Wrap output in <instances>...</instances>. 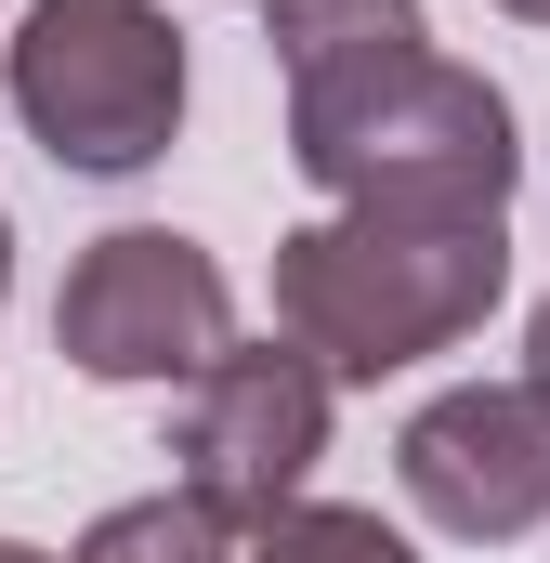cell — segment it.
<instances>
[{
    "label": "cell",
    "instance_id": "4",
    "mask_svg": "<svg viewBox=\"0 0 550 563\" xmlns=\"http://www.w3.org/2000/svg\"><path fill=\"white\" fill-rule=\"evenodd\" d=\"M237 341V288L197 236L170 223H119L92 236L66 288H53V354L79 380H197L210 354Z\"/></svg>",
    "mask_w": 550,
    "mask_h": 563
},
{
    "label": "cell",
    "instance_id": "5",
    "mask_svg": "<svg viewBox=\"0 0 550 563\" xmlns=\"http://www.w3.org/2000/svg\"><path fill=\"white\" fill-rule=\"evenodd\" d=\"M170 459H184V498L210 525H275L301 498V472L328 459V367L288 354V341H223L197 380H170Z\"/></svg>",
    "mask_w": 550,
    "mask_h": 563
},
{
    "label": "cell",
    "instance_id": "7",
    "mask_svg": "<svg viewBox=\"0 0 550 563\" xmlns=\"http://www.w3.org/2000/svg\"><path fill=\"white\" fill-rule=\"evenodd\" d=\"M263 40H275V66H288V106L301 92H354V79L432 53L419 0H263Z\"/></svg>",
    "mask_w": 550,
    "mask_h": 563
},
{
    "label": "cell",
    "instance_id": "6",
    "mask_svg": "<svg viewBox=\"0 0 550 563\" xmlns=\"http://www.w3.org/2000/svg\"><path fill=\"white\" fill-rule=\"evenodd\" d=\"M394 485L446 538H525L550 525V407L525 380H459L394 432Z\"/></svg>",
    "mask_w": 550,
    "mask_h": 563
},
{
    "label": "cell",
    "instance_id": "12",
    "mask_svg": "<svg viewBox=\"0 0 550 563\" xmlns=\"http://www.w3.org/2000/svg\"><path fill=\"white\" fill-rule=\"evenodd\" d=\"M0 563H53V551H26V538H0Z\"/></svg>",
    "mask_w": 550,
    "mask_h": 563
},
{
    "label": "cell",
    "instance_id": "2",
    "mask_svg": "<svg viewBox=\"0 0 550 563\" xmlns=\"http://www.w3.org/2000/svg\"><path fill=\"white\" fill-rule=\"evenodd\" d=\"M288 157L341 197V210H394V223H498L512 210V92L446 66V53H407L354 92H301L288 106Z\"/></svg>",
    "mask_w": 550,
    "mask_h": 563
},
{
    "label": "cell",
    "instance_id": "10",
    "mask_svg": "<svg viewBox=\"0 0 550 563\" xmlns=\"http://www.w3.org/2000/svg\"><path fill=\"white\" fill-rule=\"evenodd\" d=\"M525 394L550 407V301H538V328H525Z\"/></svg>",
    "mask_w": 550,
    "mask_h": 563
},
{
    "label": "cell",
    "instance_id": "9",
    "mask_svg": "<svg viewBox=\"0 0 550 563\" xmlns=\"http://www.w3.org/2000/svg\"><path fill=\"white\" fill-rule=\"evenodd\" d=\"M66 563H237V551H223V525H210V511L170 485V498H132V511H106V525H92Z\"/></svg>",
    "mask_w": 550,
    "mask_h": 563
},
{
    "label": "cell",
    "instance_id": "1",
    "mask_svg": "<svg viewBox=\"0 0 550 563\" xmlns=\"http://www.w3.org/2000/svg\"><path fill=\"white\" fill-rule=\"evenodd\" d=\"M512 288L498 223H394V210H328L275 236V341L315 354L328 380H394L419 354L472 341Z\"/></svg>",
    "mask_w": 550,
    "mask_h": 563
},
{
    "label": "cell",
    "instance_id": "13",
    "mask_svg": "<svg viewBox=\"0 0 550 563\" xmlns=\"http://www.w3.org/2000/svg\"><path fill=\"white\" fill-rule=\"evenodd\" d=\"M0 288H13V223H0Z\"/></svg>",
    "mask_w": 550,
    "mask_h": 563
},
{
    "label": "cell",
    "instance_id": "3",
    "mask_svg": "<svg viewBox=\"0 0 550 563\" xmlns=\"http://www.w3.org/2000/svg\"><path fill=\"white\" fill-rule=\"evenodd\" d=\"M13 119L66 170H144L184 132V26L157 0H26L13 26Z\"/></svg>",
    "mask_w": 550,
    "mask_h": 563
},
{
    "label": "cell",
    "instance_id": "8",
    "mask_svg": "<svg viewBox=\"0 0 550 563\" xmlns=\"http://www.w3.org/2000/svg\"><path fill=\"white\" fill-rule=\"evenodd\" d=\"M237 563H419L381 511H341V498H288L275 525H250Z\"/></svg>",
    "mask_w": 550,
    "mask_h": 563
},
{
    "label": "cell",
    "instance_id": "11",
    "mask_svg": "<svg viewBox=\"0 0 550 563\" xmlns=\"http://www.w3.org/2000/svg\"><path fill=\"white\" fill-rule=\"evenodd\" d=\"M498 13H525V26H550V0H498Z\"/></svg>",
    "mask_w": 550,
    "mask_h": 563
}]
</instances>
